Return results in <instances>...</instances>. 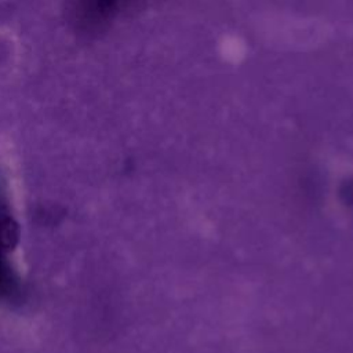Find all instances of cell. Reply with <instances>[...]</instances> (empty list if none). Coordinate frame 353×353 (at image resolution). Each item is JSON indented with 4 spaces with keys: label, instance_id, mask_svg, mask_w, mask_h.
<instances>
[{
    "label": "cell",
    "instance_id": "6da1fadb",
    "mask_svg": "<svg viewBox=\"0 0 353 353\" xmlns=\"http://www.w3.org/2000/svg\"><path fill=\"white\" fill-rule=\"evenodd\" d=\"M134 0H65V17L74 32L94 36L110 23Z\"/></svg>",
    "mask_w": 353,
    "mask_h": 353
}]
</instances>
